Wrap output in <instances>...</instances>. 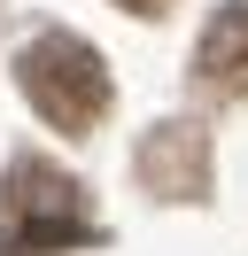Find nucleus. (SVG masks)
I'll list each match as a JSON object with an SVG mask.
<instances>
[{
  "label": "nucleus",
  "mask_w": 248,
  "mask_h": 256,
  "mask_svg": "<svg viewBox=\"0 0 248 256\" xmlns=\"http://www.w3.org/2000/svg\"><path fill=\"white\" fill-rule=\"evenodd\" d=\"M116 8H132V16H163L170 0H116Z\"/></svg>",
  "instance_id": "nucleus-5"
},
{
  "label": "nucleus",
  "mask_w": 248,
  "mask_h": 256,
  "mask_svg": "<svg viewBox=\"0 0 248 256\" xmlns=\"http://www.w3.org/2000/svg\"><path fill=\"white\" fill-rule=\"evenodd\" d=\"M0 240L8 256H62V248H93L101 225L86 218L78 178H62L54 163H8L0 178Z\"/></svg>",
  "instance_id": "nucleus-1"
},
{
  "label": "nucleus",
  "mask_w": 248,
  "mask_h": 256,
  "mask_svg": "<svg viewBox=\"0 0 248 256\" xmlns=\"http://www.w3.org/2000/svg\"><path fill=\"white\" fill-rule=\"evenodd\" d=\"M16 86H24V101L54 132H93L108 116V94H116L108 70H101V54H93L78 32H39L24 54H16Z\"/></svg>",
  "instance_id": "nucleus-2"
},
{
  "label": "nucleus",
  "mask_w": 248,
  "mask_h": 256,
  "mask_svg": "<svg viewBox=\"0 0 248 256\" xmlns=\"http://www.w3.org/2000/svg\"><path fill=\"white\" fill-rule=\"evenodd\" d=\"M194 70L217 94L248 101V8H217L210 16V32H202V47H194Z\"/></svg>",
  "instance_id": "nucleus-4"
},
{
  "label": "nucleus",
  "mask_w": 248,
  "mask_h": 256,
  "mask_svg": "<svg viewBox=\"0 0 248 256\" xmlns=\"http://www.w3.org/2000/svg\"><path fill=\"white\" fill-rule=\"evenodd\" d=\"M140 178L170 202H202L210 194V132L202 124H155L140 148Z\"/></svg>",
  "instance_id": "nucleus-3"
}]
</instances>
